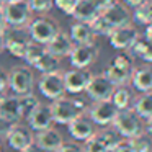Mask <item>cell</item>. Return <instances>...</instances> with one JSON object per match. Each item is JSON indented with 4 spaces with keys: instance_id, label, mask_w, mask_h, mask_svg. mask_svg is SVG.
Wrapping results in <instances>:
<instances>
[{
    "instance_id": "6da1fadb",
    "label": "cell",
    "mask_w": 152,
    "mask_h": 152,
    "mask_svg": "<svg viewBox=\"0 0 152 152\" xmlns=\"http://www.w3.org/2000/svg\"><path fill=\"white\" fill-rule=\"evenodd\" d=\"M51 113H53V119L57 124H69L74 118L79 115H83L87 110L85 102L77 98H69V96H59V98L53 100L51 103Z\"/></svg>"
},
{
    "instance_id": "7a4b0ae2",
    "label": "cell",
    "mask_w": 152,
    "mask_h": 152,
    "mask_svg": "<svg viewBox=\"0 0 152 152\" xmlns=\"http://www.w3.org/2000/svg\"><path fill=\"white\" fill-rule=\"evenodd\" d=\"M134 70V61L129 54H118L111 59L108 67L105 69V75L115 87L126 85L131 80V74Z\"/></svg>"
},
{
    "instance_id": "3957f363",
    "label": "cell",
    "mask_w": 152,
    "mask_h": 152,
    "mask_svg": "<svg viewBox=\"0 0 152 152\" xmlns=\"http://www.w3.org/2000/svg\"><path fill=\"white\" fill-rule=\"evenodd\" d=\"M113 128H115V131L124 139H131V137H134V136L141 134V132L144 131L141 116L131 108L119 110L116 118H115V121H113Z\"/></svg>"
},
{
    "instance_id": "277c9868",
    "label": "cell",
    "mask_w": 152,
    "mask_h": 152,
    "mask_svg": "<svg viewBox=\"0 0 152 152\" xmlns=\"http://www.w3.org/2000/svg\"><path fill=\"white\" fill-rule=\"evenodd\" d=\"M4 34H5V51H8L13 57L23 59L25 51H26L28 44L31 43L28 30L25 26H7Z\"/></svg>"
},
{
    "instance_id": "5b68a950",
    "label": "cell",
    "mask_w": 152,
    "mask_h": 152,
    "mask_svg": "<svg viewBox=\"0 0 152 152\" xmlns=\"http://www.w3.org/2000/svg\"><path fill=\"white\" fill-rule=\"evenodd\" d=\"M2 10L5 15L7 26H28V23L33 18V12L26 0H15V2L4 4Z\"/></svg>"
},
{
    "instance_id": "8992f818",
    "label": "cell",
    "mask_w": 152,
    "mask_h": 152,
    "mask_svg": "<svg viewBox=\"0 0 152 152\" xmlns=\"http://www.w3.org/2000/svg\"><path fill=\"white\" fill-rule=\"evenodd\" d=\"M8 88L18 96L33 92L34 75L30 70V67H25V66L13 67L8 74Z\"/></svg>"
},
{
    "instance_id": "52a82bcc",
    "label": "cell",
    "mask_w": 152,
    "mask_h": 152,
    "mask_svg": "<svg viewBox=\"0 0 152 152\" xmlns=\"http://www.w3.org/2000/svg\"><path fill=\"white\" fill-rule=\"evenodd\" d=\"M26 30L30 33L31 41L39 43V44H48L51 38L59 31V25L48 17H39V18L31 20L28 23Z\"/></svg>"
},
{
    "instance_id": "ba28073f",
    "label": "cell",
    "mask_w": 152,
    "mask_h": 152,
    "mask_svg": "<svg viewBox=\"0 0 152 152\" xmlns=\"http://www.w3.org/2000/svg\"><path fill=\"white\" fill-rule=\"evenodd\" d=\"M38 87L43 96L48 100H56L66 93V87H64V77L62 72L56 70V72H48L41 74V79L38 80Z\"/></svg>"
},
{
    "instance_id": "9c48e42d",
    "label": "cell",
    "mask_w": 152,
    "mask_h": 152,
    "mask_svg": "<svg viewBox=\"0 0 152 152\" xmlns=\"http://www.w3.org/2000/svg\"><path fill=\"white\" fill-rule=\"evenodd\" d=\"M119 110L113 105L111 100H98L93 102V105L88 108V118L98 126H110L113 124L116 115Z\"/></svg>"
},
{
    "instance_id": "30bf717a",
    "label": "cell",
    "mask_w": 152,
    "mask_h": 152,
    "mask_svg": "<svg viewBox=\"0 0 152 152\" xmlns=\"http://www.w3.org/2000/svg\"><path fill=\"white\" fill-rule=\"evenodd\" d=\"M137 38H139V31L131 23L113 28L111 33L108 34L110 44L118 51H129V48L136 43Z\"/></svg>"
},
{
    "instance_id": "8fae6325",
    "label": "cell",
    "mask_w": 152,
    "mask_h": 152,
    "mask_svg": "<svg viewBox=\"0 0 152 152\" xmlns=\"http://www.w3.org/2000/svg\"><path fill=\"white\" fill-rule=\"evenodd\" d=\"M98 57V48L95 43L90 44H74L72 51L69 54V59L72 67L79 69H88Z\"/></svg>"
},
{
    "instance_id": "7c38bea8",
    "label": "cell",
    "mask_w": 152,
    "mask_h": 152,
    "mask_svg": "<svg viewBox=\"0 0 152 152\" xmlns=\"http://www.w3.org/2000/svg\"><path fill=\"white\" fill-rule=\"evenodd\" d=\"M92 75L93 74L90 72L88 69H79V67H74V69L64 72L62 77H64L66 92H69V93L85 92V88H87V85H88Z\"/></svg>"
},
{
    "instance_id": "4fadbf2b",
    "label": "cell",
    "mask_w": 152,
    "mask_h": 152,
    "mask_svg": "<svg viewBox=\"0 0 152 152\" xmlns=\"http://www.w3.org/2000/svg\"><path fill=\"white\" fill-rule=\"evenodd\" d=\"M113 90H115V85L110 82L108 77L105 74H98V75H92L85 92L93 102H98V100H108Z\"/></svg>"
},
{
    "instance_id": "5bb4252c",
    "label": "cell",
    "mask_w": 152,
    "mask_h": 152,
    "mask_svg": "<svg viewBox=\"0 0 152 152\" xmlns=\"http://www.w3.org/2000/svg\"><path fill=\"white\" fill-rule=\"evenodd\" d=\"M5 137H7L8 145L13 151H21V149H25L28 144H31L34 141V136L31 132V129L25 124H20V123L12 124Z\"/></svg>"
},
{
    "instance_id": "9a60e30c",
    "label": "cell",
    "mask_w": 152,
    "mask_h": 152,
    "mask_svg": "<svg viewBox=\"0 0 152 152\" xmlns=\"http://www.w3.org/2000/svg\"><path fill=\"white\" fill-rule=\"evenodd\" d=\"M102 15L105 17V20L113 28L123 26V25H129L132 20V15L128 10V5L121 4V2H116V0H113L111 4L102 12Z\"/></svg>"
},
{
    "instance_id": "2e32d148",
    "label": "cell",
    "mask_w": 152,
    "mask_h": 152,
    "mask_svg": "<svg viewBox=\"0 0 152 152\" xmlns=\"http://www.w3.org/2000/svg\"><path fill=\"white\" fill-rule=\"evenodd\" d=\"M69 132L75 141L85 142L88 137H92L95 134V123L85 115H79L77 118H74L69 123Z\"/></svg>"
},
{
    "instance_id": "e0dca14e",
    "label": "cell",
    "mask_w": 152,
    "mask_h": 152,
    "mask_svg": "<svg viewBox=\"0 0 152 152\" xmlns=\"http://www.w3.org/2000/svg\"><path fill=\"white\" fill-rule=\"evenodd\" d=\"M44 46H46L48 53H51L53 56H56L61 59V57H67L70 54V51H72V48H74V41L70 39L69 33L59 30L49 39V43L44 44Z\"/></svg>"
},
{
    "instance_id": "ac0fdd59",
    "label": "cell",
    "mask_w": 152,
    "mask_h": 152,
    "mask_svg": "<svg viewBox=\"0 0 152 152\" xmlns=\"http://www.w3.org/2000/svg\"><path fill=\"white\" fill-rule=\"evenodd\" d=\"M28 124H30L31 129L34 131H43V129H48L53 126L54 119H53V113H51V106L49 105H39L26 116Z\"/></svg>"
},
{
    "instance_id": "d6986e66",
    "label": "cell",
    "mask_w": 152,
    "mask_h": 152,
    "mask_svg": "<svg viewBox=\"0 0 152 152\" xmlns=\"http://www.w3.org/2000/svg\"><path fill=\"white\" fill-rule=\"evenodd\" d=\"M0 116L10 124H15L23 118L18 95H4L0 98Z\"/></svg>"
},
{
    "instance_id": "ffe728a7",
    "label": "cell",
    "mask_w": 152,
    "mask_h": 152,
    "mask_svg": "<svg viewBox=\"0 0 152 152\" xmlns=\"http://www.w3.org/2000/svg\"><path fill=\"white\" fill-rule=\"evenodd\" d=\"M34 142L46 152H57V149L61 147L64 139L61 136V132L51 126V128L43 129V131H36Z\"/></svg>"
},
{
    "instance_id": "44dd1931",
    "label": "cell",
    "mask_w": 152,
    "mask_h": 152,
    "mask_svg": "<svg viewBox=\"0 0 152 152\" xmlns=\"http://www.w3.org/2000/svg\"><path fill=\"white\" fill-rule=\"evenodd\" d=\"M100 8L96 7V4L93 0H75V5H74L72 12H70V17H74L77 21H90L100 15Z\"/></svg>"
},
{
    "instance_id": "7402d4cb",
    "label": "cell",
    "mask_w": 152,
    "mask_h": 152,
    "mask_svg": "<svg viewBox=\"0 0 152 152\" xmlns=\"http://www.w3.org/2000/svg\"><path fill=\"white\" fill-rule=\"evenodd\" d=\"M69 36L74 41V44H90L95 43L96 39V34L93 33L90 23H87V21H75L70 26Z\"/></svg>"
},
{
    "instance_id": "603a6c76",
    "label": "cell",
    "mask_w": 152,
    "mask_h": 152,
    "mask_svg": "<svg viewBox=\"0 0 152 152\" xmlns=\"http://www.w3.org/2000/svg\"><path fill=\"white\" fill-rule=\"evenodd\" d=\"M129 82H132L134 88L141 93L152 92V66H141L134 69Z\"/></svg>"
},
{
    "instance_id": "cb8c5ba5",
    "label": "cell",
    "mask_w": 152,
    "mask_h": 152,
    "mask_svg": "<svg viewBox=\"0 0 152 152\" xmlns=\"http://www.w3.org/2000/svg\"><path fill=\"white\" fill-rule=\"evenodd\" d=\"M129 53H131L132 57H139L144 62L152 64V41L139 36L136 39V43L129 48Z\"/></svg>"
},
{
    "instance_id": "d4e9b609",
    "label": "cell",
    "mask_w": 152,
    "mask_h": 152,
    "mask_svg": "<svg viewBox=\"0 0 152 152\" xmlns=\"http://www.w3.org/2000/svg\"><path fill=\"white\" fill-rule=\"evenodd\" d=\"M110 100L118 110H126V108H131L132 105V93L126 85H119V87H115Z\"/></svg>"
},
{
    "instance_id": "484cf974",
    "label": "cell",
    "mask_w": 152,
    "mask_h": 152,
    "mask_svg": "<svg viewBox=\"0 0 152 152\" xmlns=\"http://www.w3.org/2000/svg\"><path fill=\"white\" fill-rule=\"evenodd\" d=\"M59 66H61V61L59 57L53 56L51 53H44L43 56L38 59V62L34 64V69L39 70L41 74H48V72H56V70H59Z\"/></svg>"
},
{
    "instance_id": "4316f807",
    "label": "cell",
    "mask_w": 152,
    "mask_h": 152,
    "mask_svg": "<svg viewBox=\"0 0 152 152\" xmlns=\"http://www.w3.org/2000/svg\"><path fill=\"white\" fill-rule=\"evenodd\" d=\"M132 110L144 119L152 118V92L142 93V95L134 102V108Z\"/></svg>"
},
{
    "instance_id": "83f0119b",
    "label": "cell",
    "mask_w": 152,
    "mask_h": 152,
    "mask_svg": "<svg viewBox=\"0 0 152 152\" xmlns=\"http://www.w3.org/2000/svg\"><path fill=\"white\" fill-rule=\"evenodd\" d=\"M44 53H46V46H44V44H39V43L31 41V43L28 44L26 51H25L23 61L26 64H30V66H34V64L38 62V59H39Z\"/></svg>"
},
{
    "instance_id": "f1b7e54d",
    "label": "cell",
    "mask_w": 152,
    "mask_h": 152,
    "mask_svg": "<svg viewBox=\"0 0 152 152\" xmlns=\"http://www.w3.org/2000/svg\"><path fill=\"white\" fill-rule=\"evenodd\" d=\"M129 142H131V147L134 152H152V137L144 131L131 137Z\"/></svg>"
},
{
    "instance_id": "f546056e",
    "label": "cell",
    "mask_w": 152,
    "mask_h": 152,
    "mask_svg": "<svg viewBox=\"0 0 152 152\" xmlns=\"http://www.w3.org/2000/svg\"><path fill=\"white\" fill-rule=\"evenodd\" d=\"M134 20L141 25H147L152 21V0H147L145 4L134 8Z\"/></svg>"
},
{
    "instance_id": "4dcf8cb0",
    "label": "cell",
    "mask_w": 152,
    "mask_h": 152,
    "mask_svg": "<svg viewBox=\"0 0 152 152\" xmlns=\"http://www.w3.org/2000/svg\"><path fill=\"white\" fill-rule=\"evenodd\" d=\"M96 136L102 139V142L105 144V147H106L108 152H111L113 149H115V145L121 141V136L115 131V128L113 129H103V131L96 132Z\"/></svg>"
},
{
    "instance_id": "1f68e13d",
    "label": "cell",
    "mask_w": 152,
    "mask_h": 152,
    "mask_svg": "<svg viewBox=\"0 0 152 152\" xmlns=\"http://www.w3.org/2000/svg\"><path fill=\"white\" fill-rule=\"evenodd\" d=\"M90 26H92L93 33H95L96 36H108V34L111 33V30H113V26L105 20V17H103L102 13L96 15V17L90 21Z\"/></svg>"
},
{
    "instance_id": "d6a6232c",
    "label": "cell",
    "mask_w": 152,
    "mask_h": 152,
    "mask_svg": "<svg viewBox=\"0 0 152 152\" xmlns=\"http://www.w3.org/2000/svg\"><path fill=\"white\" fill-rule=\"evenodd\" d=\"M18 98H20V106H21L23 118H26V116L30 115V113L33 111V110L36 108L38 105H39V100H38L36 96L33 95V92H31V93H26V95H20Z\"/></svg>"
},
{
    "instance_id": "836d02e7",
    "label": "cell",
    "mask_w": 152,
    "mask_h": 152,
    "mask_svg": "<svg viewBox=\"0 0 152 152\" xmlns=\"http://www.w3.org/2000/svg\"><path fill=\"white\" fill-rule=\"evenodd\" d=\"M28 5H30L31 12L34 13L44 15L48 12H51V8L54 7V0H26Z\"/></svg>"
},
{
    "instance_id": "e575fe53",
    "label": "cell",
    "mask_w": 152,
    "mask_h": 152,
    "mask_svg": "<svg viewBox=\"0 0 152 152\" xmlns=\"http://www.w3.org/2000/svg\"><path fill=\"white\" fill-rule=\"evenodd\" d=\"M83 152H108L105 147V144L102 142V139L96 136V132L88 137L85 141V145H83Z\"/></svg>"
},
{
    "instance_id": "d590c367",
    "label": "cell",
    "mask_w": 152,
    "mask_h": 152,
    "mask_svg": "<svg viewBox=\"0 0 152 152\" xmlns=\"http://www.w3.org/2000/svg\"><path fill=\"white\" fill-rule=\"evenodd\" d=\"M54 5L66 15H70L74 5H75V0H54Z\"/></svg>"
},
{
    "instance_id": "8d00e7d4",
    "label": "cell",
    "mask_w": 152,
    "mask_h": 152,
    "mask_svg": "<svg viewBox=\"0 0 152 152\" xmlns=\"http://www.w3.org/2000/svg\"><path fill=\"white\" fill-rule=\"evenodd\" d=\"M57 152H83V147L77 142H62Z\"/></svg>"
},
{
    "instance_id": "74e56055",
    "label": "cell",
    "mask_w": 152,
    "mask_h": 152,
    "mask_svg": "<svg viewBox=\"0 0 152 152\" xmlns=\"http://www.w3.org/2000/svg\"><path fill=\"white\" fill-rule=\"evenodd\" d=\"M111 152H134V151H132V147H131L129 139H121V141L115 145V149H113Z\"/></svg>"
},
{
    "instance_id": "f35d334b",
    "label": "cell",
    "mask_w": 152,
    "mask_h": 152,
    "mask_svg": "<svg viewBox=\"0 0 152 152\" xmlns=\"http://www.w3.org/2000/svg\"><path fill=\"white\" fill-rule=\"evenodd\" d=\"M8 88V74L0 69V93H5Z\"/></svg>"
},
{
    "instance_id": "ab89813d",
    "label": "cell",
    "mask_w": 152,
    "mask_h": 152,
    "mask_svg": "<svg viewBox=\"0 0 152 152\" xmlns=\"http://www.w3.org/2000/svg\"><path fill=\"white\" fill-rule=\"evenodd\" d=\"M10 126H12V124L7 121V119H4L2 116H0V137H5V136H7Z\"/></svg>"
},
{
    "instance_id": "60d3db41",
    "label": "cell",
    "mask_w": 152,
    "mask_h": 152,
    "mask_svg": "<svg viewBox=\"0 0 152 152\" xmlns=\"http://www.w3.org/2000/svg\"><path fill=\"white\" fill-rule=\"evenodd\" d=\"M20 152H44V151H43V149H41L39 145L36 144V142L33 141V142H31V144H28V145H26V147H25V149H21Z\"/></svg>"
},
{
    "instance_id": "b9f144b4",
    "label": "cell",
    "mask_w": 152,
    "mask_h": 152,
    "mask_svg": "<svg viewBox=\"0 0 152 152\" xmlns=\"http://www.w3.org/2000/svg\"><path fill=\"white\" fill-rule=\"evenodd\" d=\"M145 2H147V0H123V4L129 5V7H132V8H136V7H139V5L145 4Z\"/></svg>"
},
{
    "instance_id": "7bdbcfd3",
    "label": "cell",
    "mask_w": 152,
    "mask_h": 152,
    "mask_svg": "<svg viewBox=\"0 0 152 152\" xmlns=\"http://www.w3.org/2000/svg\"><path fill=\"white\" fill-rule=\"evenodd\" d=\"M93 2H95V4H96V7L100 8V12H103V10H105V8L108 7L110 4H111L113 0H93Z\"/></svg>"
},
{
    "instance_id": "ee69618b",
    "label": "cell",
    "mask_w": 152,
    "mask_h": 152,
    "mask_svg": "<svg viewBox=\"0 0 152 152\" xmlns=\"http://www.w3.org/2000/svg\"><path fill=\"white\" fill-rule=\"evenodd\" d=\"M144 38L149 41H152V21L145 25V31H144Z\"/></svg>"
},
{
    "instance_id": "f6af8a7d",
    "label": "cell",
    "mask_w": 152,
    "mask_h": 152,
    "mask_svg": "<svg viewBox=\"0 0 152 152\" xmlns=\"http://www.w3.org/2000/svg\"><path fill=\"white\" fill-rule=\"evenodd\" d=\"M7 28V21H5V15H4V10L0 7V31H4Z\"/></svg>"
},
{
    "instance_id": "bcb514c9",
    "label": "cell",
    "mask_w": 152,
    "mask_h": 152,
    "mask_svg": "<svg viewBox=\"0 0 152 152\" xmlns=\"http://www.w3.org/2000/svg\"><path fill=\"white\" fill-rule=\"evenodd\" d=\"M4 31H0V53L5 51V34H4Z\"/></svg>"
},
{
    "instance_id": "7dc6e473",
    "label": "cell",
    "mask_w": 152,
    "mask_h": 152,
    "mask_svg": "<svg viewBox=\"0 0 152 152\" xmlns=\"http://www.w3.org/2000/svg\"><path fill=\"white\" fill-rule=\"evenodd\" d=\"M145 132L152 137V118L147 119V124H145Z\"/></svg>"
},
{
    "instance_id": "c3c4849f",
    "label": "cell",
    "mask_w": 152,
    "mask_h": 152,
    "mask_svg": "<svg viewBox=\"0 0 152 152\" xmlns=\"http://www.w3.org/2000/svg\"><path fill=\"white\" fill-rule=\"evenodd\" d=\"M8 2H15V0H4V4H8Z\"/></svg>"
},
{
    "instance_id": "681fc988",
    "label": "cell",
    "mask_w": 152,
    "mask_h": 152,
    "mask_svg": "<svg viewBox=\"0 0 152 152\" xmlns=\"http://www.w3.org/2000/svg\"><path fill=\"white\" fill-rule=\"evenodd\" d=\"M2 5H4V0H0V7H2Z\"/></svg>"
},
{
    "instance_id": "f907efd6",
    "label": "cell",
    "mask_w": 152,
    "mask_h": 152,
    "mask_svg": "<svg viewBox=\"0 0 152 152\" xmlns=\"http://www.w3.org/2000/svg\"><path fill=\"white\" fill-rule=\"evenodd\" d=\"M0 152H2V145H0Z\"/></svg>"
}]
</instances>
